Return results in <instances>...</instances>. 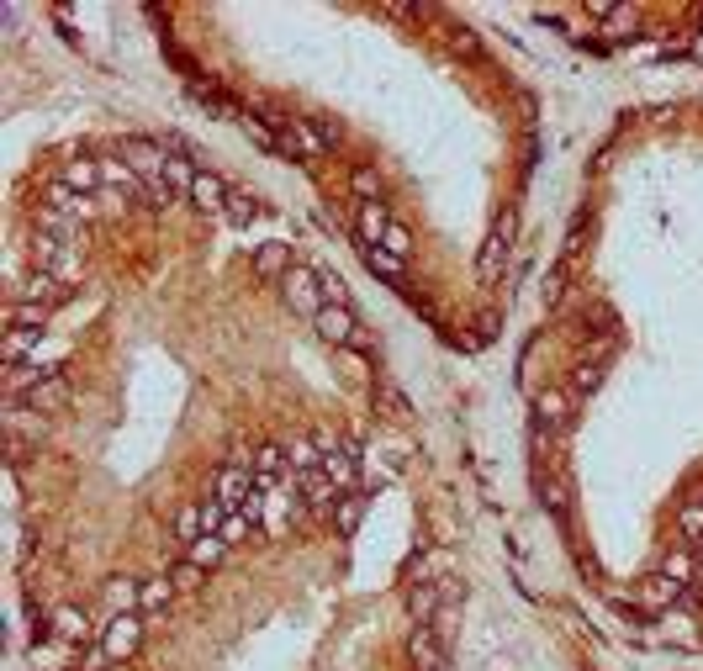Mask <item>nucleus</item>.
Here are the masks:
<instances>
[{
  "mask_svg": "<svg viewBox=\"0 0 703 671\" xmlns=\"http://www.w3.org/2000/svg\"><path fill=\"white\" fill-rule=\"evenodd\" d=\"M191 201L201 212H228V185H222L217 175L207 170H196V185H191Z\"/></svg>",
  "mask_w": 703,
  "mask_h": 671,
  "instance_id": "f8f14e48",
  "label": "nucleus"
},
{
  "mask_svg": "<svg viewBox=\"0 0 703 671\" xmlns=\"http://www.w3.org/2000/svg\"><path fill=\"white\" fill-rule=\"evenodd\" d=\"M254 270L265 275V281H286V275H291V244H281V238L259 244V254H254Z\"/></svg>",
  "mask_w": 703,
  "mask_h": 671,
  "instance_id": "9d476101",
  "label": "nucleus"
},
{
  "mask_svg": "<svg viewBox=\"0 0 703 671\" xmlns=\"http://www.w3.org/2000/svg\"><path fill=\"white\" fill-rule=\"evenodd\" d=\"M386 254H397V259H407V254H413V233H407L402 228V222H392V233H386V244H381Z\"/></svg>",
  "mask_w": 703,
  "mask_h": 671,
  "instance_id": "72a5a7b5",
  "label": "nucleus"
},
{
  "mask_svg": "<svg viewBox=\"0 0 703 671\" xmlns=\"http://www.w3.org/2000/svg\"><path fill=\"white\" fill-rule=\"evenodd\" d=\"M291 471V460H286V444H254V481H259V492L275 487Z\"/></svg>",
  "mask_w": 703,
  "mask_h": 671,
  "instance_id": "6e6552de",
  "label": "nucleus"
},
{
  "mask_svg": "<svg viewBox=\"0 0 703 671\" xmlns=\"http://www.w3.org/2000/svg\"><path fill=\"white\" fill-rule=\"evenodd\" d=\"M360 513H365V497H360V492H344V502L333 508V529H339V534H355V529H360Z\"/></svg>",
  "mask_w": 703,
  "mask_h": 671,
  "instance_id": "aec40b11",
  "label": "nucleus"
},
{
  "mask_svg": "<svg viewBox=\"0 0 703 671\" xmlns=\"http://www.w3.org/2000/svg\"><path fill=\"white\" fill-rule=\"evenodd\" d=\"M64 402H69V381H64V376H43V381L27 391V407H32V413H59Z\"/></svg>",
  "mask_w": 703,
  "mask_h": 671,
  "instance_id": "9b49d317",
  "label": "nucleus"
},
{
  "mask_svg": "<svg viewBox=\"0 0 703 671\" xmlns=\"http://www.w3.org/2000/svg\"><path fill=\"white\" fill-rule=\"evenodd\" d=\"M170 603H175V582H170V576H148V582L138 587V608L143 613H159Z\"/></svg>",
  "mask_w": 703,
  "mask_h": 671,
  "instance_id": "dca6fc26",
  "label": "nucleus"
},
{
  "mask_svg": "<svg viewBox=\"0 0 703 671\" xmlns=\"http://www.w3.org/2000/svg\"><path fill=\"white\" fill-rule=\"evenodd\" d=\"M59 185H69L74 196L96 191V185H101V164H90V159H69V164H64V175H59Z\"/></svg>",
  "mask_w": 703,
  "mask_h": 671,
  "instance_id": "2eb2a0df",
  "label": "nucleus"
},
{
  "mask_svg": "<svg viewBox=\"0 0 703 671\" xmlns=\"http://www.w3.org/2000/svg\"><path fill=\"white\" fill-rule=\"evenodd\" d=\"M222 555H228V539H222V534H207L201 545H191V555H185V561H196L201 571H207V566L222 561Z\"/></svg>",
  "mask_w": 703,
  "mask_h": 671,
  "instance_id": "b1692460",
  "label": "nucleus"
},
{
  "mask_svg": "<svg viewBox=\"0 0 703 671\" xmlns=\"http://www.w3.org/2000/svg\"><path fill=\"white\" fill-rule=\"evenodd\" d=\"M32 339H37V333H22V328H6V365H22V354H27V349H37Z\"/></svg>",
  "mask_w": 703,
  "mask_h": 671,
  "instance_id": "473e14b6",
  "label": "nucleus"
},
{
  "mask_svg": "<svg viewBox=\"0 0 703 671\" xmlns=\"http://www.w3.org/2000/svg\"><path fill=\"white\" fill-rule=\"evenodd\" d=\"M349 191H355L360 201H376V191H381L376 164H355V170H349Z\"/></svg>",
  "mask_w": 703,
  "mask_h": 671,
  "instance_id": "393cba45",
  "label": "nucleus"
},
{
  "mask_svg": "<svg viewBox=\"0 0 703 671\" xmlns=\"http://www.w3.org/2000/svg\"><path fill=\"white\" fill-rule=\"evenodd\" d=\"M386 233H392V212H386V201H360V244H386Z\"/></svg>",
  "mask_w": 703,
  "mask_h": 671,
  "instance_id": "1a4fd4ad",
  "label": "nucleus"
},
{
  "mask_svg": "<svg viewBox=\"0 0 703 671\" xmlns=\"http://www.w3.org/2000/svg\"><path fill=\"white\" fill-rule=\"evenodd\" d=\"M228 217H233V222H254V217H259V201H254L249 191H228Z\"/></svg>",
  "mask_w": 703,
  "mask_h": 671,
  "instance_id": "2f4dec72",
  "label": "nucleus"
},
{
  "mask_svg": "<svg viewBox=\"0 0 703 671\" xmlns=\"http://www.w3.org/2000/svg\"><path fill=\"white\" fill-rule=\"evenodd\" d=\"M381 402H386V418H407V402H402V391H397V386H386V381H381Z\"/></svg>",
  "mask_w": 703,
  "mask_h": 671,
  "instance_id": "c9c22d12",
  "label": "nucleus"
},
{
  "mask_svg": "<svg viewBox=\"0 0 703 671\" xmlns=\"http://www.w3.org/2000/svg\"><path fill=\"white\" fill-rule=\"evenodd\" d=\"M249 524H254V513H233L228 524H222V539H228V545H238V539L249 534Z\"/></svg>",
  "mask_w": 703,
  "mask_h": 671,
  "instance_id": "f704fd0d",
  "label": "nucleus"
},
{
  "mask_svg": "<svg viewBox=\"0 0 703 671\" xmlns=\"http://www.w3.org/2000/svg\"><path fill=\"white\" fill-rule=\"evenodd\" d=\"M122 159H127V170H133V175H143L148 185H154V180H164V164H170V154H159V148H154V143H143V138H133V143H127V148H122Z\"/></svg>",
  "mask_w": 703,
  "mask_h": 671,
  "instance_id": "423d86ee",
  "label": "nucleus"
},
{
  "mask_svg": "<svg viewBox=\"0 0 703 671\" xmlns=\"http://www.w3.org/2000/svg\"><path fill=\"white\" fill-rule=\"evenodd\" d=\"M534 418H540V434H561V428L571 423V402H566V391L545 386L540 397H534Z\"/></svg>",
  "mask_w": 703,
  "mask_h": 671,
  "instance_id": "0eeeda50",
  "label": "nucleus"
},
{
  "mask_svg": "<svg viewBox=\"0 0 703 671\" xmlns=\"http://www.w3.org/2000/svg\"><path fill=\"white\" fill-rule=\"evenodd\" d=\"M59 635L64 640H85L90 635V619H85L80 608H59Z\"/></svg>",
  "mask_w": 703,
  "mask_h": 671,
  "instance_id": "cd10ccee",
  "label": "nucleus"
},
{
  "mask_svg": "<svg viewBox=\"0 0 703 671\" xmlns=\"http://www.w3.org/2000/svg\"><path fill=\"white\" fill-rule=\"evenodd\" d=\"M508 233H513V222H503V228H492L487 249H481V275H492V270H497V259L508 254Z\"/></svg>",
  "mask_w": 703,
  "mask_h": 671,
  "instance_id": "a878e982",
  "label": "nucleus"
},
{
  "mask_svg": "<svg viewBox=\"0 0 703 671\" xmlns=\"http://www.w3.org/2000/svg\"><path fill=\"white\" fill-rule=\"evenodd\" d=\"M360 254H365V270L386 275V281H402V259H397V254H386V249H376V244H360Z\"/></svg>",
  "mask_w": 703,
  "mask_h": 671,
  "instance_id": "412c9836",
  "label": "nucleus"
},
{
  "mask_svg": "<svg viewBox=\"0 0 703 671\" xmlns=\"http://www.w3.org/2000/svg\"><path fill=\"white\" fill-rule=\"evenodd\" d=\"M661 576H672L677 587H688V576H693V555L672 550V555H666V561H661Z\"/></svg>",
  "mask_w": 703,
  "mask_h": 671,
  "instance_id": "7c9ffc66",
  "label": "nucleus"
},
{
  "mask_svg": "<svg viewBox=\"0 0 703 671\" xmlns=\"http://www.w3.org/2000/svg\"><path fill=\"white\" fill-rule=\"evenodd\" d=\"M175 534L185 539V550H191V545H201V539H207V508H201V502H191V508H180V518H175Z\"/></svg>",
  "mask_w": 703,
  "mask_h": 671,
  "instance_id": "f3484780",
  "label": "nucleus"
},
{
  "mask_svg": "<svg viewBox=\"0 0 703 671\" xmlns=\"http://www.w3.org/2000/svg\"><path fill=\"white\" fill-rule=\"evenodd\" d=\"M540 502L555 513V518H566V508H571V487L561 476H540Z\"/></svg>",
  "mask_w": 703,
  "mask_h": 671,
  "instance_id": "6ab92c4d",
  "label": "nucleus"
},
{
  "mask_svg": "<svg viewBox=\"0 0 703 671\" xmlns=\"http://www.w3.org/2000/svg\"><path fill=\"white\" fill-rule=\"evenodd\" d=\"M281 291H286V302L302 312V318H318V312L328 307V302H323V275L307 270V265H291V275L281 281Z\"/></svg>",
  "mask_w": 703,
  "mask_h": 671,
  "instance_id": "7ed1b4c3",
  "label": "nucleus"
},
{
  "mask_svg": "<svg viewBox=\"0 0 703 671\" xmlns=\"http://www.w3.org/2000/svg\"><path fill=\"white\" fill-rule=\"evenodd\" d=\"M138 608V582L133 576H117L111 582V613H133Z\"/></svg>",
  "mask_w": 703,
  "mask_h": 671,
  "instance_id": "bb28decb",
  "label": "nucleus"
},
{
  "mask_svg": "<svg viewBox=\"0 0 703 671\" xmlns=\"http://www.w3.org/2000/svg\"><path fill=\"white\" fill-rule=\"evenodd\" d=\"M212 502L222 513H259V481L244 465H222L212 476Z\"/></svg>",
  "mask_w": 703,
  "mask_h": 671,
  "instance_id": "f257e3e1",
  "label": "nucleus"
},
{
  "mask_svg": "<svg viewBox=\"0 0 703 671\" xmlns=\"http://www.w3.org/2000/svg\"><path fill=\"white\" fill-rule=\"evenodd\" d=\"M407 656H413V666H423V671H444V640L434 635V624H413Z\"/></svg>",
  "mask_w": 703,
  "mask_h": 671,
  "instance_id": "39448f33",
  "label": "nucleus"
},
{
  "mask_svg": "<svg viewBox=\"0 0 703 671\" xmlns=\"http://www.w3.org/2000/svg\"><path fill=\"white\" fill-rule=\"evenodd\" d=\"M407 613H413V624H434V613H439V587H434V582H413V587H407Z\"/></svg>",
  "mask_w": 703,
  "mask_h": 671,
  "instance_id": "4468645a",
  "label": "nucleus"
},
{
  "mask_svg": "<svg viewBox=\"0 0 703 671\" xmlns=\"http://www.w3.org/2000/svg\"><path fill=\"white\" fill-rule=\"evenodd\" d=\"M164 185H175V191H185V196H191V185H196V170H191V164H185V159H170V164H164Z\"/></svg>",
  "mask_w": 703,
  "mask_h": 671,
  "instance_id": "c756f323",
  "label": "nucleus"
},
{
  "mask_svg": "<svg viewBox=\"0 0 703 671\" xmlns=\"http://www.w3.org/2000/svg\"><path fill=\"white\" fill-rule=\"evenodd\" d=\"M677 529H682V539H698L703 545V497H688L677 508Z\"/></svg>",
  "mask_w": 703,
  "mask_h": 671,
  "instance_id": "4be33fe9",
  "label": "nucleus"
},
{
  "mask_svg": "<svg viewBox=\"0 0 703 671\" xmlns=\"http://www.w3.org/2000/svg\"><path fill=\"white\" fill-rule=\"evenodd\" d=\"M138 640H143V619H138V613H111L106 635H101V656L106 661H133Z\"/></svg>",
  "mask_w": 703,
  "mask_h": 671,
  "instance_id": "f03ea898",
  "label": "nucleus"
},
{
  "mask_svg": "<svg viewBox=\"0 0 703 671\" xmlns=\"http://www.w3.org/2000/svg\"><path fill=\"white\" fill-rule=\"evenodd\" d=\"M561 291H566V281H561V275H550V281H545V307L561 302Z\"/></svg>",
  "mask_w": 703,
  "mask_h": 671,
  "instance_id": "e433bc0d",
  "label": "nucleus"
},
{
  "mask_svg": "<svg viewBox=\"0 0 703 671\" xmlns=\"http://www.w3.org/2000/svg\"><path fill=\"white\" fill-rule=\"evenodd\" d=\"M286 460H291V476H318L323 471V450H318V439H291L286 444Z\"/></svg>",
  "mask_w": 703,
  "mask_h": 671,
  "instance_id": "ddd939ff",
  "label": "nucleus"
},
{
  "mask_svg": "<svg viewBox=\"0 0 703 671\" xmlns=\"http://www.w3.org/2000/svg\"><path fill=\"white\" fill-rule=\"evenodd\" d=\"M682 592H688V587H677L672 576H661V571H656V576H645L640 598H645V603H672V598H682Z\"/></svg>",
  "mask_w": 703,
  "mask_h": 671,
  "instance_id": "5701e85b",
  "label": "nucleus"
},
{
  "mask_svg": "<svg viewBox=\"0 0 703 671\" xmlns=\"http://www.w3.org/2000/svg\"><path fill=\"white\" fill-rule=\"evenodd\" d=\"M48 312H53V307H43V302H16V307H11V328H22V333H43Z\"/></svg>",
  "mask_w": 703,
  "mask_h": 671,
  "instance_id": "a211bd4d",
  "label": "nucleus"
},
{
  "mask_svg": "<svg viewBox=\"0 0 703 671\" xmlns=\"http://www.w3.org/2000/svg\"><path fill=\"white\" fill-rule=\"evenodd\" d=\"M312 323H318V333H323L328 344H339V349H355V354H365V349H370L365 328L355 323V312H349V307H323Z\"/></svg>",
  "mask_w": 703,
  "mask_h": 671,
  "instance_id": "20e7f679",
  "label": "nucleus"
},
{
  "mask_svg": "<svg viewBox=\"0 0 703 671\" xmlns=\"http://www.w3.org/2000/svg\"><path fill=\"white\" fill-rule=\"evenodd\" d=\"M170 582H175V592H196L201 582H207V571H201L196 561H180V566L170 571Z\"/></svg>",
  "mask_w": 703,
  "mask_h": 671,
  "instance_id": "c85d7f7f",
  "label": "nucleus"
}]
</instances>
